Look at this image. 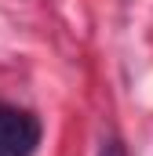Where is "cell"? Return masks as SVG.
I'll return each mask as SVG.
<instances>
[{"label":"cell","mask_w":153,"mask_h":156,"mask_svg":"<svg viewBox=\"0 0 153 156\" xmlns=\"http://www.w3.org/2000/svg\"><path fill=\"white\" fill-rule=\"evenodd\" d=\"M40 145V120L29 109L0 102V156H33Z\"/></svg>","instance_id":"cell-1"}]
</instances>
